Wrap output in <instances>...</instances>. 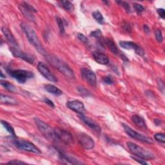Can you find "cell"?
<instances>
[{
  "label": "cell",
  "instance_id": "1",
  "mask_svg": "<svg viewBox=\"0 0 165 165\" xmlns=\"http://www.w3.org/2000/svg\"><path fill=\"white\" fill-rule=\"evenodd\" d=\"M45 57L50 65L57 69L61 73L66 76L67 78L72 80L75 78V74L74 71L66 63H65L58 57L48 54H47Z\"/></svg>",
  "mask_w": 165,
  "mask_h": 165
},
{
  "label": "cell",
  "instance_id": "2",
  "mask_svg": "<svg viewBox=\"0 0 165 165\" xmlns=\"http://www.w3.org/2000/svg\"><path fill=\"white\" fill-rule=\"evenodd\" d=\"M20 26L25 34H26L29 42L34 47V48L37 50L38 52H40L41 54L45 56L48 53L43 47L34 30L32 27H30L29 25L26 24L25 23H22L20 25Z\"/></svg>",
  "mask_w": 165,
  "mask_h": 165
},
{
  "label": "cell",
  "instance_id": "3",
  "mask_svg": "<svg viewBox=\"0 0 165 165\" xmlns=\"http://www.w3.org/2000/svg\"><path fill=\"white\" fill-rule=\"evenodd\" d=\"M126 145H127L129 150L137 157L143 159H154L155 158L154 154L151 153L150 151H148L141 146H139L132 142H127Z\"/></svg>",
  "mask_w": 165,
  "mask_h": 165
},
{
  "label": "cell",
  "instance_id": "4",
  "mask_svg": "<svg viewBox=\"0 0 165 165\" xmlns=\"http://www.w3.org/2000/svg\"><path fill=\"white\" fill-rule=\"evenodd\" d=\"M34 122L38 129L40 130V131L42 133V134L46 139L52 141L57 140L54 130L50 127L47 123L40 119L39 118H34Z\"/></svg>",
  "mask_w": 165,
  "mask_h": 165
},
{
  "label": "cell",
  "instance_id": "5",
  "mask_svg": "<svg viewBox=\"0 0 165 165\" xmlns=\"http://www.w3.org/2000/svg\"><path fill=\"white\" fill-rule=\"evenodd\" d=\"M8 74L12 78L15 79L19 83H25L28 80L34 77V74L31 71L25 70H7Z\"/></svg>",
  "mask_w": 165,
  "mask_h": 165
},
{
  "label": "cell",
  "instance_id": "6",
  "mask_svg": "<svg viewBox=\"0 0 165 165\" xmlns=\"http://www.w3.org/2000/svg\"><path fill=\"white\" fill-rule=\"evenodd\" d=\"M13 143L19 150L32 152L36 154H40L41 153L40 150L32 143L25 139L15 138L13 139Z\"/></svg>",
  "mask_w": 165,
  "mask_h": 165
},
{
  "label": "cell",
  "instance_id": "7",
  "mask_svg": "<svg viewBox=\"0 0 165 165\" xmlns=\"http://www.w3.org/2000/svg\"><path fill=\"white\" fill-rule=\"evenodd\" d=\"M123 126L124 131L126 132V134H127L131 137L135 139H137V140L141 141L143 142H145L147 143H150V144L153 143V141H152L151 138L134 130L132 128H130V126H129L128 125H126V124L123 123Z\"/></svg>",
  "mask_w": 165,
  "mask_h": 165
},
{
  "label": "cell",
  "instance_id": "8",
  "mask_svg": "<svg viewBox=\"0 0 165 165\" xmlns=\"http://www.w3.org/2000/svg\"><path fill=\"white\" fill-rule=\"evenodd\" d=\"M81 74L83 79L92 86H96L97 78L95 73L86 68H83L81 70Z\"/></svg>",
  "mask_w": 165,
  "mask_h": 165
},
{
  "label": "cell",
  "instance_id": "9",
  "mask_svg": "<svg viewBox=\"0 0 165 165\" xmlns=\"http://www.w3.org/2000/svg\"><path fill=\"white\" fill-rule=\"evenodd\" d=\"M78 139L81 146L85 150H91L94 148L95 146L94 141L89 135L85 133H81L78 135Z\"/></svg>",
  "mask_w": 165,
  "mask_h": 165
},
{
  "label": "cell",
  "instance_id": "10",
  "mask_svg": "<svg viewBox=\"0 0 165 165\" xmlns=\"http://www.w3.org/2000/svg\"><path fill=\"white\" fill-rule=\"evenodd\" d=\"M10 50L12 54L13 55L14 57L20 58L29 63H30V64H33V63L34 61V58L32 56L29 55V54L21 51V50H20L18 48V47H12L10 48Z\"/></svg>",
  "mask_w": 165,
  "mask_h": 165
},
{
  "label": "cell",
  "instance_id": "11",
  "mask_svg": "<svg viewBox=\"0 0 165 165\" xmlns=\"http://www.w3.org/2000/svg\"><path fill=\"white\" fill-rule=\"evenodd\" d=\"M54 131L57 139H58V140L61 141L63 143L68 145L73 143V137L72 135L67 131L59 129H55Z\"/></svg>",
  "mask_w": 165,
  "mask_h": 165
},
{
  "label": "cell",
  "instance_id": "12",
  "mask_svg": "<svg viewBox=\"0 0 165 165\" xmlns=\"http://www.w3.org/2000/svg\"><path fill=\"white\" fill-rule=\"evenodd\" d=\"M37 69L44 77L51 82H57L56 76L49 70V69L42 62H40L37 65Z\"/></svg>",
  "mask_w": 165,
  "mask_h": 165
},
{
  "label": "cell",
  "instance_id": "13",
  "mask_svg": "<svg viewBox=\"0 0 165 165\" xmlns=\"http://www.w3.org/2000/svg\"><path fill=\"white\" fill-rule=\"evenodd\" d=\"M19 8L21 12H22V14L25 17H27V18L32 21L35 20V18L33 15V13L36 12L37 10L32 5H29L27 3L24 2L19 6Z\"/></svg>",
  "mask_w": 165,
  "mask_h": 165
},
{
  "label": "cell",
  "instance_id": "14",
  "mask_svg": "<svg viewBox=\"0 0 165 165\" xmlns=\"http://www.w3.org/2000/svg\"><path fill=\"white\" fill-rule=\"evenodd\" d=\"M120 46L127 50H134L135 53L139 56H143L145 55V51L140 47H139L133 41H121L119 43Z\"/></svg>",
  "mask_w": 165,
  "mask_h": 165
},
{
  "label": "cell",
  "instance_id": "15",
  "mask_svg": "<svg viewBox=\"0 0 165 165\" xmlns=\"http://www.w3.org/2000/svg\"><path fill=\"white\" fill-rule=\"evenodd\" d=\"M67 107L76 113L81 114V115H83L85 112V107L84 104L78 100L68 101L67 103Z\"/></svg>",
  "mask_w": 165,
  "mask_h": 165
},
{
  "label": "cell",
  "instance_id": "16",
  "mask_svg": "<svg viewBox=\"0 0 165 165\" xmlns=\"http://www.w3.org/2000/svg\"><path fill=\"white\" fill-rule=\"evenodd\" d=\"M81 119L83 121V122L87 125L88 127L91 128L92 130H93L94 132H96V133H97L98 134H101V128L99 125L94 120H92V119L88 118L85 116H84L83 114L80 116Z\"/></svg>",
  "mask_w": 165,
  "mask_h": 165
},
{
  "label": "cell",
  "instance_id": "17",
  "mask_svg": "<svg viewBox=\"0 0 165 165\" xmlns=\"http://www.w3.org/2000/svg\"><path fill=\"white\" fill-rule=\"evenodd\" d=\"M58 156L60 158L61 160L65 161L67 162H69L70 164H83V162L80 161L78 159H76L74 156L69 155L68 154L65 153L63 151L61 150H58Z\"/></svg>",
  "mask_w": 165,
  "mask_h": 165
},
{
  "label": "cell",
  "instance_id": "18",
  "mask_svg": "<svg viewBox=\"0 0 165 165\" xmlns=\"http://www.w3.org/2000/svg\"><path fill=\"white\" fill-rule=\"evenodd\" d=\"M93 58L94 60L101 65H108L109 63V59L108 56L104 53L99 51H95L92 53Z\"/></svg>",
  "mask_w": 165,
  "mask_h": 165
},
{
  "label": "cell",
  "instance_id": "19",
  "mask_svg": "<svg viewBox=\"0 0 165 165\" xmlns=\"http://www.w3.org/2000/svg\"><path fill=\"white\" fill-rule=\"evenodd\" d=\"M2 30L4 36H5V38L7 39V40L11 45H13L14 47H18V42L16 40V38L14 37V35L12 34V33L10 32V30L5 27H3L2 29Z\"/></svg>",
  "mask_w": 165,
  "mask_h": 165
},
{
  "label": "cell",
  "instance_id": "20",
  "mask_svg": "<svg viewBox=\"0 0 165 165\" xmlns=\"http://www.w3.org/2000/svg\"><path fill=\"white\" fill-rule=\"evenodd\" d=\"M0 101L2 104L10 105H15L18 104V101L14 97H12L7 95H4L1 94L0 95Z\"/></svg>",
  "mask_w": 165,
  "mask_h": 165
},
{
  "label": "cell",
  "instance_id": "21",
  "mask_svg": "<svg viewBox=\"0 0 165 165\" xmlns=\"http://www.w3.org/2000/svg\"><path fill=\"white\" fill-rule=\"evenodd\" d=\"M104 43L108 47V48L110 49V51L114 54H116V55H119L120 54V51L118 50L116 43H114L112 40H110V39H105L104 40Z\"/></svg>",
  "mask_w": 165,
  "mask_h": 165
},
{
  "label": "cell",
  "instance_id": "22",
  "mask_svg": "<svg viewBox=\"0 0 165 165\" xmlns=\"http://www.w3.org/2000/svg\"><path fill=\"white\" fill-rule=\"evenodd\" d=\"M132 120L133 121V123L137 126L139 128H141V129H146L147 126L146 124L145 121H144V119L137 115H134L132 117Z\"/></svg>",
  "mask_w": 165,
  "mask_h": 165
},
{
  "label": "cell",
  "instance_id": "23",
  "mask_svg": "<svg viewBox=\"0 0 165 165\" xmlns=\"http://www.w3.org/2000/svg\"><path fill=\"white\" fill-rule=\"evenodd\" d=\"M45 89L49 93L55 96H60L63 94L62 91L59 90L58 88L51 84H48L45 85Z\"/></svg>",
  "mask_w": 165,
  "mask_h": 165
},
{
  "label": "cell",
  "instance_id": "24",
  "mask_svg": "<svg viewBox=\"0 0 165 165\" xmlns=\"http://www.w3.org/2000/svg\"><path fill=\"white\" fill-rule=\"evenodd\" d=\"M1 85L5 88L6 90L10 92H16L17 91L16 87L14 85L9 83L8 81L1 80Z\"/></svg>",
  "mask_w": 165,
  "mask_h": 165
},
{
  "label": "cell",
  "instance_id": "25",
  "mask_svg": "<svg viewBox=\"0 0 165 165\" xmlns=\"http://www.w3.org/2000/svg\"><path fill=\"white\" fill-rule=\"evenodd\" d=\"M2 124L4 126V128L8 131V132L12 135V137H16V133H15L14 129L13 127H12V126L10 123H8V122H7L5 121L2 120Z\"/></svg>",
  "mask_w": 165,
  "mask_h": 165
},
{
  "label": "cell",
  "instance_id": "26",
  "mask_svg": "<svg viewBox=\"0 0 165 165\" xmlns=\"http://www.w3.org/2000/svg\"><path fill=\"white\" fill-rule=\"evenodd\" d=\"M92 16L93 18L96 19V21L99 23L101 25H103L105 23V19L104 18L102 15V14L101 13V12L98 10L94 11L92 12Z\"/></svg>",
  "mask_w": 165,
  "mask_h": 165
},
{
  "label": "cell",
  "instance_id": "27",
  "mask_svg": "<svg viewBox=\"0 0 165 165\" xmlns=\"http://www.w3.org/2000/svg\"><path fill=\"white\" fill-rule=\"evenodd\" d=\"M62 7L63 8H65L67 11H73L74 10V5L73 4L69 1H61Z\"/></svg>",
  "mask_w": 165,
  "mask_h": 165
},
{
  "label": "cell",
  "instance_id": "28",
  "mask_svg": "<svg viewBox=\"0 0 165 165\" xmlns=\"http://www.w3.org/2000/svg\"><path fill=\"white\" fill-rule=\"evenodd\" d=\"M56 21L58 23V27H59V30H60V32L63 34L65 33V27H64V23H63V21L62 20V19H61L59 17L57 16L56 18Z\"/></svg>",
  "mask_w": 165,
  "mask_h": 165
},
{
  "label": "cell",
  "instance_id": "29",
  "mask_svg": "<svg viewBox=\"0 0 165 165\" xmlns=\"http://www.w3.org/2000/svg\"><path fill=\"white\" fill-rule=\"evenodd\" d=\"M90 36L93 37L96 39H97V40H101V37H102V32H101L100 29H97L94 31H92L91 34H90Z\"/></svg>",
  "mask_w": 165,
  "mask_h": 165
},
{
  "label": "cell",
  "instance_id": "30",
  "mask_svg": "<svg viewBox=\"0 0 165 165\" xmlns=\"http://www.w3.org/2000/svg\"><path fill=\"white\" fill-rule=\"evenodd\" d=\"M154 138L157 141H158L159 143H164V142H165V137H164V134L163 133H158V134H155Z\"/></svg>",
  "mask_w": 165,
  "mask_h": 165
},
{
  "label": "cell",
  "instance_id": "31",
  "mask_svg": "<svg viewBox=\"0 0 165 165\" xmlns=\"http://www.w3.org/2000/svg\"><path fill=\"white\" fill-rule=\"evenodd\" d=\"M78 91L80 92V94L82 96H91V93L90 92L88 91L87 89H86L84 87H81L80 86L78 88Z\"/></svg>",
  "mask_w": 165,
  "mask_h": 165
},
{
  "label": "cell",
  "instance_id": "32",
  "mask_svg": "<svg viewBox=\"0 0 165 165\" xmlns=\"http://www.w3.org/2000/svg\"><path fill=\"white\" fill-rule=\"evenodd\" d=\"M78 37L79 38V40L82 41L83 43L86 44V45H90V42L88 41V38L83 34L81 33H78Z\"/></svg>",
  "mask_w": 165,
  "mask_h": 165
},
{
  "label": "cell",
  "instance_id": "33",
  "mask_svg": "<svg viewBox=\"0 0 165 165\" xmlns=\"http://www.w3.org/2000/svg\"><path fill=\"white\" fill-rule=\"evenodd\" d=\"M117 3L120 5L121 7H123L125 10L127 12H130V7L129 3H128L126 2H122V1H119L117 2Z\"/></svg>",
  "mask_w": 165,
  "mask_h": 165
},
{
  "label": "cell",
  "instance_id": "34",
  "mask_svg": "<svg viewBox=\"0 0 165 165\" xmlns=\"http://www.w3.org/2000/svg\"><path fill=\"white\" fill-rule=\"evenodd\" d=\"M155 36L156 37V40H157L158 42L161 43L163 41V36H162V34L161 30H156L155 32Z\"/></svg>",
  "mask_w": 165,
  "mask_h": 165
},
{
  "label": "cell",
  "instance_id": "35",
  "mask_svg": "<svg viewBox=\"0 0 165 165\" xmlns=\"http://www.w3.org/2000/svg\"><path fill=\"white\" fill-rule=\"evenodd\" d=\"M133 7L134 8V10L139 14L141 13V12H143L145 10V8L143 7V6L139 3H134Z\"/></svg>",
  "mask_w": 165,
  "mask_h": 165
},
{
  "label": "cell",
  "instance_id": "36",
  "mask_svg": "<svg viewBox=\"0 0 165 165\" xmlns=\"http://www.w3.org/2000/svg\"><path fill=\"white\" fill-rule=\"evenodd\" d=\"M122 27L123 29L124 30H125V32H132V27L130 26V25L128 23H123V24L122 25Z\"/></svg>",
  "mask_w": 165,
  "mask_h": 165
},
{
  "label": "cell",
  "instance_id": "37",
  "mask_svg": "<svg viewBox=\"0 0 165 165\" xmlns=\"http://www.w3.org/2000/svg\"><path fill=\"white\" fill-rule=\"evenodd\" d=\"M157 85H158V87L159 88L160 91L164 94V82L162 81V80L160 78H159L157 80Z\"/></svg>",
  "mask_w": 165,
  "mask_h": 165
},
{
  "label": "cell",
  "instance_id": "38",
  "mask_svg": "<svg viewBox=\"0 0 165 165\" xmlns=\"http://www.w3.org/2000/svg\"><path fill=\"white\" fill-rule=\"evenodd\" d=\"M103 80L105 82V83H106L107 85H113V83H114L113 79L112 78V77L110 75L105 76V77H104L103 78Z\"/></svg>",
  "mask_w": 165,
  "mask_h": 165
},
{
  "label": "cell",
  "instance_id": "39",
  "mask_svg": "<svg viewBox=\"0 0 165 165\" xmlns=\"http://www.w3.org/2000/svg\"><path fill=\"white\" fill-rule=\"evenodd\" d=\"M132 158L133 159H134L135 161H136L137 162H139L140 164H148V163L145 161V159H143L141 158H139V157H137L136 156H134V157H132Z\"/></svg>",
  "mask_w": 165,
  "mask_h": 165
},
{
  "label": "cell",
  "instance_id": "40",
  "mask_svg": "<svg viewBox=\"0 0 165 165\" xmlns=\"http://www.w3.org/2000/svg\"><path fill=\"white\" fill-rule=\"evenodd\" d=\"M44 102L45 103H47L48 105H49L50 107H52V108H54L55 107V105H54V103L52 102V101L49 99L48 98H44Z\"/></svg>",
  "mask_w": 165,
  "mask_h": 165
},
{
  "label": "cell",
  "instance_id": "41",
  "mask_svg": "<svg viewBox=\"0 0 165 165\" xmlns=\"http://www.w3.org/2000/svg\"><path fill=\"white\" fill-rule=\"evenodd\" d=\"M8 164H25L26 162L21 161L19 160H12L11 161H9L7 162Z\"/></svg>",
  "mask_w": 165,
  "mask_h": 165
},
{
  "label": "cell",
  "instance_id": "42",
  "mask_svg": "<svg viewBox=\"0 0 165 165\" xmlns=\"http://www.w3.org/2000/svg\"><path fill=\"white\" fill-rule=\"evenodd\" d=\"M157 14L159 15V16L162 19H164V18H165V13H164V10L163 8H158L157 10Z\"/></svg>",
  "mask_w": 165,
  "mask_h": 165
},
{
  "label": "cell",
  "instance_id": "43",
  "mask_svg": "<svg viewBox=\"0 0 165 165\" xmlns=\"http://www.w3.org/2000/svg\"><path fill=\"white\" fill-rule=\"evenodd\" d=\"M143 29H144L145 32H146V33H147V34L150 32V28L148 27V25H144V26H143Z\"/></svg>",
  "mask_w": 165,
  "mask_h": 165
},
{
  "label": "cell",
  "instance_id": "44",
  "mask_svg": "<svg viewBox=\"0 0 165 165\" xmlns=\"http://www.w3.org/2000/svg\"><path fill=\"white\" fill-rule=\"evenodd\" d=\"M154 123H155V124H156V125L159 126V125L161 124L162 121H161V119H156L154 120Z\"/></svg>",
  "mask_w": 165,
  "mask_h": 165
},
{
  "label": "cell",
  "instance_id": "45",
  "mask_svg": "<svg viewBox=\"0 0 165 165\" xmlns=\"http://www.w3.org/2000/svg\"><path fill=\"white\" fill-rule=\"evenodd\" d=\"M1 78H5V75H3V74L2 72H1Z\"/></svg>",
  "mask_w": 165,
  "mask_h": 165
},
{
  "label": "cell",
  "instance_id": "46",
  "mask_svg": "<svg viewBox=\"0 0 165 165\" xmlns=\"http://www.w3.org/2000/svg\"><path fill=\"white\" fill-rule=\"evenodd\" d=\"M103 3H107V5H108V4L110 3V2H108V1H107V2H105V1H104V2H103Z\"/></svg>",
  "mask_w": 165,
  "mask_h": 165
}]
</instances>
